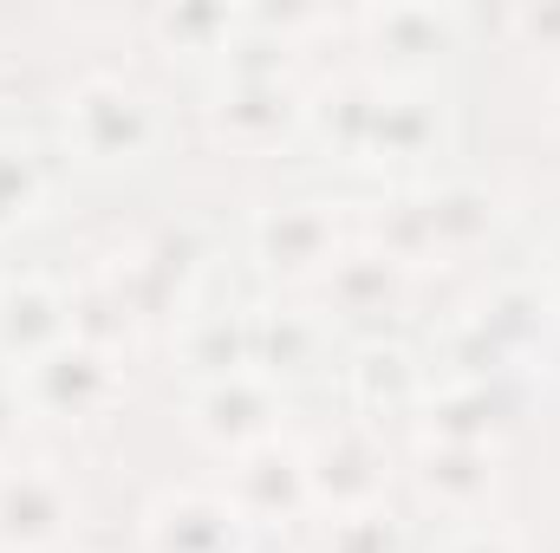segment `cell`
<instances>
[{
  "mask_svg": "<svg viewBox=\"0 0 560 553\" xmlns=\"http://www.w3.org/2000/svg\"><path fill=\"white\" fill-rule=\"evenodd\" d=\"M502 222L495 196L469 176H450V183H430L418 196H405L385 222H378V248L411 268V261H430V255H463L476 242H489Z\"/></svg>",
  "mask_w": 560,
  "mask_h": 553,
  "instance_id": "6da1fadb",
  "label": "cell"
},
{
  "mask_svg": "<svg viewBox=\"0 0 560 553\" xmlns=\"http://www.w3.org/2000/svg\"><path fill=\"white\" fill-rule=\"evenodd\" d=\"M66 143L98 163V169H118V163H143L156 150V111L138 85L112 79V72H92L66 92Z\"/></svg>",
  "mask_w": 560,
  "mask_h": 553,
  "instance_id": "7a4b0ae2",
  "label": "cell"
},
{
  "mask_svg": "<svg viewBox=\"0 0 560 553\" xmlns=\"http://www.w3.org/2000/svg\"><path fill=\"white\" fill-rule=\"evenodd\" d=\"M13 385H20V404L33 416L79 423V416H98L112 404L118 372H112V352H98V345H85V339H66V345H52L46 358L20 365Z\"/></svg>",
  "mask_w": 560,
  "mask_h": 553,
  "instance_id": "3957f363",
  "label": "cell"
},
{
  "mask_svg": "<svg viewBox=\"0 0 560 553\" xmlns=\"http://www.w3.org/2000/svg\"><path fill=\"white\" fill-rule=\"evenodd\" d=\"M72 528V489L52 462L0 469V553H52Z\"/></svg>",
  "mask_w": 560,
  "mask_h": 553,
  "instance_id": "277c9868",
  "label": "cell"
},
{
  "mask_svg": "<svg viewBox=\"0 0 560 553\" xmlns=\"http://www.w3.org/2000/svg\"><path fill=\"white\" fill-rule=\"evenodd\" d=\"M248 242H255V261L275 280H319L346 248L339 215L326 202H275V209H261Z\"/></svg>",
  "mask_w": 560,
  "mask_h": 553,
  "instance_id": "5b68a950",
  "label": "cell"
},
{
  "mask_svg": "<svg viewBox=\"0 0 560 553\" xmlns=\"http://www.w3.org/2000/svg\"><path fill=\"white\" fill-rule=\"evenodd\" d=\"M143 553H248V515L209 489L163 495L143 521Z\"/></svg>",
  "mask_w": 560,
  "mask_h": 553,
  "instance_id": "8992f818",
  "label": "cell"
},
{
  "mask_svg": "<svg viewBox=\"0 0 560 553\" xmlns=\"http://www.w3.org/2000/svg\"><path fill=\"white\" fill-rule=\"evenodd\" d=\"M189 423H196L215 449H235V456L275 443V423H280L275 378H268V372H242V378H222V385H196Z\"/></svg>",
  "mask_w": 560,
  "mask_h": 553,
  "instance_id": "52a82bcc",
  "label": "cell"
},
{
  "mask_svg": "<svg viewBox=\"0 0 560 553\" xmlns=\"http://www.w3.org/2000/svg\"><path fill=\"white\" fill-rule=\"evenodd\" d=\"M306 489H313V502H326L332 515L372 508L378 489H385V443H378L365 423H346V430L319 436V443L306 449Z\"/></svg>",
  "mask_w": 560,
  "mask_h": 553,
  "instance_id": "ba28073f",
  "label": "cell"
},
{
  "mask_svg": "<svg viewBox=\"0 0 560 553\" xmlns=\"http://www.w3.org/2000/svg\"><path fill=\"white\" fill-rule=\"evenodd\" d=\"M72 339V293L46 274H7L0 286V358L33 365Z\"/></svg>",
  "mask_w": 560,
  "mask_h": 553,
  "instance_id": "9c48e42d",
  "label": "cell"
},
{
  "mask_svg": "<svg viewBox=\"0 0 560 553\" xmlns=\"http://www.w3.org/2000/svg\"><path fill=\"white\" fill-rule=\"evenodd\" d=\"M365 39H372V52H385L398 72H411V66H430V59L456 52L463 13H456V7H430V0H392V7H372V13H365Z\"/></svg>",
  "mask_w": 560,
  "mask_h": 553,
  "instance_id": "30bf717a",
  "label": "cell"
},
{
  "mask_svg": "<svg viewBox=\"0 0 560 553\" xmlns=\"http://www.w3.org/2000/svg\"><path fill=\"white\" fill-rule=\"evenodd\" d=\"M229 502L248 515V528H255V521H293V515L313 502V489H306V456H300V449H280V443L248 449L242 469H235Z\"/></svg>",
  "mask_w": 560,
  "mask_h": 553,
  "instance_id": "8fae6325",
  "label": "cell"
},
{
  "mask_svg": "<svg viewBox=\"0 0 560 553\" xmlns=\"http://www.w3.org/2000/svg\"><path fill=\"white\" fill-rule=\"evenodd\" d=\"M378 92H385L378 79H332V85H319L306 98L300 125L326 143L332 156L365 163V143H372V125H378Z\"/></svg>",
  "mask_w": 560,
  "mask_h": 553,
  "instance_id": "7c38bea8",
  "label": "cell"
},
{
  "mask_svg": "<svg viewBox=\"0 0 560 553\" xmlns=\"http://www.w3.org/2000/svg\"><path fill=\"white\" fill-rule=\"evenodd\" d=\"M418 489L450 515H476L495 495V449L489 443H423Z\"/></svg>",
  "mask_w": 560,
  "mask_h": 553,
  "instance_id": "4fadbf2b",
  "label": "cell"
},
{
  "mask_svg": "<svg viewBox=\"0 0 560 553\" xmlns=\"http://www.w3.org/2000/svg\"><path fill=\"white\" fill-rule=\"evenodd\" d=\"M176 358L196 385H222V378H242L255 372V326L248 313H189L183 339H176Z\"/></svg>",
  "mask_w": 560,
  "mask_h": 553,
  "instance_id": "5bb4252c",
  "label": "cell"
},
{
  "mask_svg": "<svg viewBox=\"0 0 560 553\" xmlns=\"http://www.w3.org/2000/svg\"><path fill=\"white\" fill-rule=\"evenodd\" d=\"M326 286V306L339 313V319H378V313H392L398 306V293H405V268L372 242V248H339V261L319 274Z\"/></svg>",
  "mask_w": 560,
  "mask_h": 553,
  "instance_id": "9a60e30c",
  "label": "cell"
},
{
  "mask_svg": "<svg viewBox=\"0 0 560 553\" xmlns=\"http://www.w3.org/2000/svg\"><path fill=\"white\" fill-rule=\"evenodd\" d=\"M443 138V111L423 85H385L378 92V125L365 143V163H418Z\"/></svg>",
  "mask_w": 560,
  "mask_h": 553,
  "instance_id": "2e32d148",
  "label": "cell"
},
{
  "mask_svg": "<svg viewBox=\"0 0 560 553\" xmlns=\"http://www.w3.org/2000/svg\"><path fill=\"white\" fill-rule=\"evenodd\" d=\"M306 111V98H293L287 79H222L215 92V125L235 143H268L280 131H293Z\"/></svg>",
  "mask_w": 560,
  "mask_h": 553,
  "instance_id": "e0dca14e",
  "label": "cell"
},
{
  "mask_svg": "<svg viewBox=\"0 0 560 553\" xmlns=\"http://www.w3.org/2000/svg\"><path fill=\"white\" fill-rule=\"evenodd\" d=\"M352 398L372 416H398L423 404V372L405 345H365L352 358Z\"/></svg>",
  "mask_w": 560,
  "mask_h": 553,
  "instance_id": "ac0fdd59",
  "label": "cell"
},
{
  "mask_svg": "<svg viewBox=\"0 0 560 553\" xmlns=\"http://www.w3.org/2000/svg\"><path fill=\"white\" fill-rule=\"evenodd\" d=\"M248 326H255V372H268V378L306 372L326 345V326L300 306H261V313H248Z\"/></svg>",
  "mask_w": 560,
  "mask_h": 553,
  "instance_id": "d6986e66",
  "label": "cell"
},
{
  "mask_svg": "<svg viewBox=\"0 0 560 553\" xmlns=\"http://www.w3.org/2000/svg\"><path fill=\"white\" fill-rule=\"evenodd\" d=\"M423 423H430V443H489L502 404L489 385H443V391H423Z\"/></svg>",
  "mask_w": 560,
  "mask_h": 553,
  "instance_id": "ffe728a7",
  "label": "cell"
},
{
  "mask_svg": "<svg viewBox=\"0 0 560 553\" xmlns=\"http://www.w3.org/2000/svg\"><path fill=\"white\" fill-rule=\"evenodd\" d=\"M156 33H163V46H176V52H215V59H222V46L242 33V7L183 0V7H163V13H156Z\"/></svg>",
  "mask_w": 560,
  "mask_h": 553,
  "instance_id": "44dd1931",
  "label": "cell"
},
{
  "mask_svg": "<svg viewBox=\"0 0 560 553\" xmlns=\"http://www.w3.org/2000/svg\"><path fill=\"white\" fill-rule=\"evenodd\" d=\"M548 299H541V286H502L495 299H482V313H476V326L502 345V358H515L522 345H535L541 339V326H548Z\"/></svg>",
  "mask_w": 560,
  "mask_h": 553,
  "instance_id": "7402d4cb",
  "label": "cell"
},
{
  "mask_svg": "<svg viewBox=\"0 0 560 553\" xmlns=\"http://www.w3.org/2000/svg\"><path fill=\"white\" fill-rule=\"evenodd\" d=\"M46 202V169L33 156V143L20 138H0V235L26 228Z\"/></svg>",
  "mask_w": 560,
  "mask_h": 553,
  "instance_id": "603a6c76",
  "label": "cell"
},
{
  "mask_svg": "<svg viewBox=\"0 0 560 553\" xmlns=\"http://www.w3.org/2000/svg\"><path fill=\"white\" fill-rule=\"evenodd\" d=\"M222 79H287V39L242 13V33L222 46Z\"/></svg>",
  "mask_w": 560,
  "mask_h": 553,
  "instance_id": "cb8c5ba5",
  "label": "cell"
},
{
  "mask_svg": "<svg viewBox=\"0 0 560 553\" xmlns=\"http://www.w3.org/2000/svg\"><path fill=\"white\" fill-rule=\"evenodd\" d=\"M326 553H405V534H398V521H392V508H346V515H332V528H326Z\"/></svg>",
  "mask_w": 560,
  "mask_h": 553,
  "instance_id": "d4e9b609",
  "label": "cell"
},
{
  "mask_svg": "<svg viewBox=\"0 0 560 553\" xmlns=\"http://www.w3.org/2000/svg\"><path fill=\"white\" fill-rule=\"evenodd\" d=\"M515 26L541 46V52H560V0H541V7H522Z\"/></svg>",
  "mask_w": 560,
  "mask_h": 553,
  "instance_id": "484cf974",
  "label": "cell"
},
{
  "mask_svg": "<svg viewBox=\"0 0 560 553\" xmlns=\"http://www.w3.org/2000/svg\"><path fill=\"white\" fill-rule=\"evenodd\" d=\"M443 553H522L502 528H463V534H450L443 541Z\"/></svg>",
  "mask_w": 560,
  "mask_h": 553,
  "instance_id": "4316f807",
  "label": "cell"
},
{
  "mask_svg": "<svg viewBox=\"0 0 560 553\" xmlns=\"http://www.w3.org/2000/svg\"><path fill=\"white\" fill-rule=\"evenodd\" d=\"M20 416H26V404H20V385H13V378H0V443L20 430Z\"/></svg>",
  "mask_w": 560,
  "mask_h": 553,
  "instance_id": "83f0119b",
  "label": "cell"
},
{
  "mask_svg": "<svg viewBox=\"0 0 560 553\" xmlns=\"http://www.w3.org/2000/svg\"><path fill=\"white\" fill-rule=\"evenodd\" d=\"M535 286H541V299L560 313V242L548 248V261H541V280H535Z\"/></svg>",
  "mask_w": 560,
  "mask_h": 553,
  "instance_id": "f1b7e54d",
  "label": "cell"
},
{
  "mask_svg": "<svg viewBox=\"0 0 560 553\" xmlns=\"http://www.w3.org/2000/svg\"><path fill=\"white\" fill-rule=\"evenodd\" d=\"M52 553H79V548H52Z\"/></svg>",
  "mask_w": 560,
  "mask_h": 553,
  "instance_id": "f546056e",
  "label": "cell"
},
{
  "mask_svg": "<svg viewBox=\"0 0 560 553\" xmlns=\"http://www.w3.org/2000/svg\"><path fill=\"white\" fill-rule=\"evenodd\" d=\"M0 286H7V274H0Z\"/></svg>",
  "mask_w": 560,
  "mask_h": 553,
  "instance_id": "4dcf8cb0",
  "label": "cell"
},
{
  "mask_svg": "<svg viewBox=\"0 0 560 553\" xmlns=\"http://www.w3.org/2000/svg\"><path fill=\"white\" fill-rule=\"evenodd\" d=\"M555 111H560V98H555Z\"/></svg>",
  "mask_w": 560,
  "mask_h": 553,
  "instance_id": "1f68e13d",
  "label": "cell"
}]
</instances>
